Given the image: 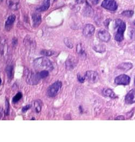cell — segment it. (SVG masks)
<instances>
[{
  "instance_id": "obj_1",
  "label": "cell",
  "mask_w": 135,
  "mask_h": 142,
  "mask_svg": "<svg viewBox=\"0 0 135 142\" xmlns=\"http://www.w3.org/2000/svg\"><path fill=\"white\" fill-rule=\"evenodd\" d=\"M35 67L38 69L51 71L53 68L51 62L46 58H41L35 61Z\"/></svg>"
},
{
  "instance_id": "obj_2",
  "label": "cell",
  "mask_w": 135,
  "mask_h": 142,
  "mask_svg": "<svg viewBox=\"0 0 135 142\" xmlns=\"http://www.w3.org/2000/svg\"><path fill=\"white\" fill-rule=\"evenodd\" d=\"M115 25L117 29L115 35V40L121 42L124 39V33L125 31V28H126V25L123 21L120 19L116 20Z\"/></svg>"
},
{
  "instance_id": "obj_3",
  "label": "cell",
  "mask_w": 135,
  "mask_h": 142,
  "mask_svg": "<svg viewBox=\"0 0 135 142\" xmlns=\"http://www.w3.org/2000/svg\"><path fill=\"white\" fill-rule=\"evenodd\" d=\"M62 85V84L60 81H57L53 84L48 90V96L50 97L56 96L61 91Z\"/></svg>"
},
{
  "instance_id": "obj_4",
  "label": "cell",
  "mask_w": 135,
  "mask_h": 142,
  "mask_svg": "<svg viewBox=\"0 0 135 142\" xmlns=\"http://www.w3.org/2000/svg\"><path fill=\"white\" fill-rule=\"evenodd\" d=\"M25 78L27 82L32 85L37 84L38 81L41 79L38 73L35 74L33 72L28 70L25 72Z\"/></svg>"
},
{
  "instance_id": "obj_5",
  "label": "cell",
  "mask_w": 135,
  "mask_h": 142,
  "mask_svg": "<svg viewBox=\"0 0 135 142\" xmlns=\"http://www.w3.org/2000/svg\"><path fill=\"white\" fill-rule=\"evenodd\" d=\"M102 7L111 11H115L118 8V6L114 0H104L102 3Z\"/></svg>"
},
{
  "instance_id": "obj_6",
  "label": "cell",
  "mask_w": 135,
  "mask_h": 142,
  "mask_svg": "<svg viewBox=\"0 0 135 142\" xmlns=\"http://www.w3.org/2000/svg\"><path fill=\"white\" fill-rule=\"evenodd\" d=\"M85 79L90 83H95L98 79V73L93 71H89L86 72L85 75Z\"/></svg>"
},
{
  "instance_id": "obj_7",
  "label": "cell",
  "mask_w": 135,
  "mask_h": 142,
  "mask_svg": "<svg viewBox=\"0 0 135 142\" xmlns=\"http://www.w3.org/2000/svg\"><path fill=\"white\" fill-rule=\"evenodd\" d=\"M130 78L126 74H121L115 79V83L117 85H127L130 83Z\"/></svg>"
},
{
  "instance_id": "obj_8",
  "label": "cell",
  "mask_w": 135,
  "mask_h": 142,
  "mask_svg": "<svg viewBox=\"0 0 135 142\" xmlns=\"http://www.w3.org/2000/svg\"><path fill=\"white\" fill-rule=\"evenodd\" d=\"M97 36H98V39L101 41L103 42H108L110 40V38H111V35L110 33L108 31L104 30H100L98 32Z\"/></svg>"
},
{
  "instance_id": "obj_9",
  "label": "cell",
  "mask_w": 135,
  "mask_h": 142,
  "mask_svg": "<svg viewBox=\"0 0 135 142\" xmlns=\"http://www.w3.org/2000/svg\"><path fill=\"white\" fill-rule=\"evenodd\" d=\"M95 31V28L92 25L88 24L85 25V26L84 27L83 33V35L86 37H90L94 35Z\"/></svg>"
},
{
  "instance_id": "obj_10",
  "label": "cell",
  "mask_w": 135,
  "mask_h": 142,
  "mask_svg": "<svg viewBox=\"0 0 135 142\" xmlns=\"http://www.w3.org/2000/svg\"><path fill=\"white\" fill-rule=\"evenodd\" d=\"M6 3L9 8L13 11H16L20 7L19 0H6Z\"/></svg>"
},
{
  "instance_id": "obj_11",
  "label": "cell",
  "mask_w": 135,
  "mask_h": 142,
  "mask_svg": "<svg viewBox=\"0 0 135 142\" xmlns=\"http://www.w3.org/2000/svg\"><path fill=\"white\" fill-rule=\"evenodd\" d=\"M125 101L128 104H132L135 102V89H132L125 96Z\"/></svg>"
},
{
  "instance_id": "obj_12",
  "label": "cell",
  "mask_w": 135,
  "mask_h": 142,
  "mask_svg": "<svg viewBox=\"0 0 135 142\" xmlns=\"http://www.w3.org/2000/svg\"><path fill=\"white\" fill-rule=\"evenodd\" d=\"M76 64L77 62L75 58L70 57L69 59H68L65 62L66 68L68 70H72L75 67Z\"/></svg>"
},
{
  "instance_id": "obj_13",
  "label": "cell",
  "mask_w": 135,
  "mask_h": 142,
  "mask_svg": "<svg viewBox=\"0 0 135 142\" xmlns=\"http://www.w3.org/2000/svg\"><path fill=\"white\" fill-rule=\"evenodd\" d=\"M15 19H16V16L14 14L10 15L8 17L5 24V27L7 30L9 31L11 29L15 21Z\"/></svg>"
},
{
  "instance_id": "obj_14",
  "label": "cell",
  "mask_w": 135,
  "mask_h": 142,
  "mask_svg": "<svg viewBox=\"0 0 135 142\" xmlns=\"http://www.w3.org/2000/svg\"><path fill=\"white\" fill-rule=\"evenodd\" d=\"M32 20L34 27L37 28L41 23V15L39 14L35 13L32 15Z\"/></svg>"
},
{
  "instance_id": "obj_15",
  "label": "cell",
  "mask_w": 135,
  "mask_h": 142,
  "mask_svg": "<svg viewBox=\"0 0 135 142\" xmlns=\"http://www.w3.org/2000/svg\"><path fill=\"white\" fill-rule=\"evenodd\" d=\"M132 67V64L131 62H123L120 63L117 68L124 71H128L131 69Z\"/></svg>"
},
{
  "instance_id": "obj_16",
  "label": "cell",
  "mask_w": 135,
  "mask_h": 142,
  "mask_svg": "<svg viewBox=\"0 0 135 142\" xmlns=\"http://www.w3.org/2000/svg\"><path fill=\"white\" fill-rule=\"evenodd\" d=\"M50 0H44L42 6L37 9V11L39 12H44L48 10L50 7Z\"/></svg>"
},
{
  "instance_id": "obj_17",
  "label": "cell",
  "mask_w": 135,
  "mask_h": 142,
  "mask_svg": "<svg viewBox=\"0 0 135 142\" xmlns=\"http://www.w3.org/2000/svg\"><path fill=\"white\" fill-rule=\"evenodd\" d=\"M42 107V101L40 100H36L34 102V107L35 111L37 113H39L41 112Z\"/></svg>"
},
{
  "instance_id": "obj_18",
  "label": "cell",
  "mask_w": 135,
  "mask_h": 142,
  "mask_svg": "<svg viewBox=\"0 0 135 142\" xmlns=\"http://www.w3.org/2000/svg\"><path fill=\"white\" fill-rule=\"evenodd\" d=\"M103 93L104 96L107 97H109L110 98H114L116 96L113 91L109 89H104L103 91Z\"/></svg>"
},
{
  "instance_id": "obj_19",
  "label": "cell",
  "mask_w": 135,
  "mask_h": 142,
  "mask_svg": "<svg viewBox=\"0 0 135 142\" xmlns=\"http://www.w3.org/2000/svg\"><path fill=\"white\" fill-rule=\"evenodd\" d=\"M24 43L27 46H34L35 45V41L32 39V37L27 36L24 39Z\"/></svg>"
},
{
  "instance_id": "obj_20",
  "label": "cell",
  "mask_w": 135,
  "mask_h": 142,
  "mask_svg": "<svg viewBox=\"0 0 135 142\" xmlns=\"http://www.w3.org/2000/svg\"><path fill=\"white\" fill-rule=\"evenodd\" d=\"M95 51L99 52V53H103L105 51V47L103 45H96L94 47Z\"/></svg>"
},
{
  "instance_id": "obj_21",
  "label": "cell",
  "mask_w": 135,
  "mask_h": 142,
  "mask_svg": "<svg viewBox=\"0 0 135 142\" xmlns=\"http://www.w3.org/2000/svg\"><path fill=\"white\" fill-rule=\"evenodd\" d=\"M13 67L12 66H8L6 68V72L9 79H11L13 76Z\"/></svg>"
},
{
  "instance_id": "obj_22",
  "label": "cell",
  "mask_w": 135,
  "mask_h": 142,
  "mask_svg": "<svg viewBox=\"0 0 135 142\" xmlns=\"http://www.w3.org/2000/svg\"><path fill=\"white\" fill-rule=\"evenodd\" d=\"M41 54L44 56H50L55 54V52L51 50H42L41 52Z\"/></svg>"
},
{
  "instance_id": "obj_23",
  "label": "cell",
  "mask_w": 135,
  "mask_h": 142,
  "mask_svg": "<svg viewBox=\"0 0 135 142\" xmlns=\"http://www.w3.org/2000/svg\"><path fill=\"white\" fill-rule=\"evenodd\" d=\"M38 75L41 79L45 78L49 75V71L47 70H43L38 73Z\"/></svg>"
},
{
  "instance_id": "obj_24",
  "label": "cell",
  "mask_w": 135,
  "mask_h": 142,
  "mask_svg": "<svg viewBox=\"0 0 135 142\" xmlns=\"http://www.w3.org/2000/svg\"><path fill=\"white\" fill-rule=\"evenodd\" d=\"M22 97V94L21 92H18L16 94V95L13 98V102L14 103H16L17 101L20 100Z\"/></svg>"
},
{
  "instance_id": "obj_25",
  "label": "cell",
  "mask_w": 135,
  "mask_h": 142,
  "mask_svg": "<svg viewBox=\"0 0 135 142\" xmlns=\"http://www.w3.org/2000/svg\"><path fill=\"white\" fill-rule=\"evenodd\" d=\"M129 36L131 40H134L135 39V30L133 28H130L129 31Z\"/></svg>"
},
{
  "instance_id": "obj_26",
  "label": "cell",
  "mask_w": 135,
  "mask_h": 142,
  "mask_svg": "<svg viewBox=\"0 0 135 142\" xmlns=\"http://www.w3.org/2000/svg\"><path fill=\"white\" fill-rule=\"evenodd\" d=\"M77 52L78 54L83 55L84 53V50L83 49V47L81 45V44H79L77 46V48H76Z\"/></svg>"
},
{
  "instance_id": "obj_27",
  "label": "cell",
  "mask_w": 135,
  "mask_h": 142,
  "mask_svg": "<svg viewBox=\"0 0 135 142\" xmlns=\"http://www.w3.org/2000/svg\"><path fill=\"white\" fill-rule=\"evenodd\" d=\"M133 14V12L132 11H124L122 13V15H123V16H127L128 17H131Z\"/></svg>"
},
{
  "instance_id": "obj_28",
  "label": "cell",
  "mask_w": 135,
  "mask_h": 142,
  "mask_svg": "<svg viewBox=\"0 0 135 142\" xmlns=\"http://www.w3.org/2000/svg\"><path fill=\"white\" fill-rule=\"evenodd\" d=\"M9 109H10V106H9V103L8 100H6L5 101V114L6 115H9Z\"/></svg>"
},
{
  "instance_id": "obj_29",
  "label": "cell",
  "mask_w": 135,
  "mask_h": 142,
  "mask_svg": "<svg viewBox=\"0 0 135 142\" xmlns=\"http://www.w3.org/2000/svg\"><path fill=\"white\" fill-rule=\"evenodd\" d=\"M64 43L65 45L68 47V48H72V47H73V45L72 43V42L69 40V39H64Z\"/></svg>"
},
{
  "instance_id": "obj_30",
  "label": "cell",
  "mask_w": 135,
  "mask_h": 142,
  "mask_svg": "<svg viewBox=\"0 0 135 142\" xmlns=\"http://www.w3.org/2000/svg\"><path fill=\"white\" fill-rule=\"evenodd\" d=\"M77 79H78V80L81 82V83H83L84 82L85 79V76L83 77V76H81V75L80 74H78L77 75Z\"/></svg>"
},
{
  "instance_id": "obj_31",
  "label": "cell",
  "mask_w": 135,
  "mask_h": 142,
  "mask_svg": "<svg viewBox=\"0 0 135 142\" xmlns=\"http://www.w3.org/2000/svg\"><path fill=\"white\" fill-rule=\"evenodd\" d=\"M30 108V105H26L25 106H24L23 108H22V112H25L26 111H27Z\"/></svg>"
},
{
  "instance_id": "obj_32",
  "label": "cell",
  "mask_w": 135,
  "mask_h": 142,
  "mask_svg": "<svg viewBox=\"0 0 135 142\" xmlns=\"http://www.w3.org/2000/svg\"><path fill=\"white\" fill-rule=\"evenodd\" d=\"M90 1L94 4H97L100 2V0H90Z\"/></svg>"
},
{
  "instance_id": "obj_33",
  "label": "cell",
  "mask_w": 135,
  "mask_h": 142,
  "mask_svg": "<svg viewBox=\"0 0 135 142\" xmlns=\"http://www.w3.org/2000/svg\"><path fill=\"white\" fill-rule=\"evenodd\" d=\"M125 118L123 116H119L115 118V120H124Z\"/></svg>"
},
{
  "instance_id": "obj_34",
  "label": "cell",
  "mask_w": 135,
  "mask_h": 142,
  "mask_svg": "<svg viewBox=\"0 0 135 142\" xmlns=\"http://www.w3.org/2000/svg\"><path fill=\"white\" fill-rule=\"evenodd\" d=\"M3 116V110L2 108H0V119H1Z\"/></svg>"
},
{
  "instance_id": "obj_35",
  "label": "cell",
  "mask_w": 135,
  "mask_h": 142,
  "mask_svg": "<svg viewBox=\"0 0 135 142\" xmlns=\"http://www.w3.org/2000/svg\"><path fill=\"white\" fill-rule=\"evenodd\" d=\"M84 0H76V1L78 3H81L83 2Z\"/></svg>"
},
{
  "instance_id": "obj_36",
  "label": "cell",
  "mask_w": 135,
  "mask_h": 142,
  "mask_svg": "<svg viewBox=\"0 0 135 142\" xmlns=\"http://www.w3.org/2000/svg\"><path fill=\"white\" fill-rule=\"evenodd\" d=\"M3 1V0H0V3H1Z\"/></svg>"
},
{
  "instance_id": "obj_37",
  "label": "cell",
  "mask_w": 135,
  "mask_h": 142,
  "mask_svg": "<svg viewBox=\"0 0 135 142\" xmlns=\"http://www.w3.org/2000/svg\"><path fill=\"white\" fill-rule=\"evenodd\" d=\"M1 82H2V80H1V79H0V84H1Z\"/></svg>"
},
{
  "instance_id": "obj_38",
  "label": "cell",
  "mask_w": 135,
  "mask_h": 142,
  "mask_svg": "<svg viewBox=\"0 0 135 142\" xmlns=\"http://www.w3.org/2000/svg\"><path fill=\"white\" fill-rule=\"evenodd\" d=\"M134 84H135V77H134Z\"/></svg>"
},
{
  "instance_id": "obj_39",
  "label": "cell",
  "mask_w": 135,
  "mask_h": 142,
  "mask_svg": "<svg viewBox=\"0 0 135 142\" xmlns=\"http://www.w3.org/2000/svg\"><path fill=\"white\" fill-rule=\"evenodd\" d=\"M134 25H135V21H134Z\"/></svg>"
},
{
  "instance_id": "obj_40",
  "label": "cell",
  "mask_w": 135,
  "mask_h": 142,
  "mask_svg": "<svg viewBox=\"0 0 135 142\" xmlns=\"http://www.w3.org/2000/svg\"><path fill=\"white\" fill-rule=\"evenodd\" d=\"M54 1H56V0H54Z\"/></svg>"
}]
</instances>
